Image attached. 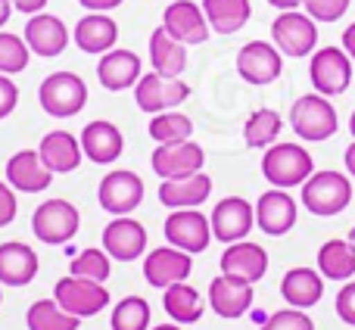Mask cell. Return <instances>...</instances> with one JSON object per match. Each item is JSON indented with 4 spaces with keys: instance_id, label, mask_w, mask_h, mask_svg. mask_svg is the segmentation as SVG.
<instances>
[{
    "instance_id": "6da1fadb",
    "label": "cell",
    "mask_w": 355,
    "mask_h": 330,
    "mask_svg": "<svg viewBox=\"0 0 355 330\" xmlns=\"http://www.w3.org/2000/svg\"><path fill=\"white\" fill-rule=\"evenodd\" d=\"M355 200L352 177L343 171H312L306 184L300 187V202L318 218H334Z\"/></svg>"
},
{
    "instance_id": "7a4b0ae2",
    "label": "cell",
    "mask_w": 355,
    "mask_h": 330,
    "mask_svg": "<svg viewBox=\"0 0 355 330\" xmlns=\"http://www.w3.org/2000/svg\"><path fill=\"white\" fill-rule=\"evenodd\" d=\"M315 159L302 144H290V141H277L271 144L262 153V177L271 187H302V184L312 177Z\"/></svg>"
},
{
    "instance_id": "3957f363",
    "label": "cell",
    "mask_w": 355,
    "mask_h": 330,
    "mask_svg": "<svg viewBox=\"0 0 355 330\" xmlns=\"http://www.w3.org/2000/svg\"><path fill=\"white\" fill-rule=\"evenodd\" d=\"M290 128L306 144L331 141L340 128V119L331 97H324V94H302L300 100H293V106H290Z\"/></svg>"
},
{
    "instance_id": "277c9868",
    "label": "cell",
    "mask_w": 355,
    "mask_h": 330,
    "mask_svg": "<svg viewBox=\"0 0 355 330\" xmlns=\"http://www.w3.org/2000/svg\"><path fill=\"white\" fill-rule=\"evenodd\" d=\"M271 44L290 60H306L318 47V22L306 10H284L271 22Z\"/></svg>"
},
{
    "instance_id": "5b68a950",
    "label": "cell",
    "mask_w": 355,
    "mask_h": 330,
    "mask_svg": "<svg viewBox=\"0 0 355 330\" xmlns=\"http://www.w3.org/2000/svg\"><path fill=\"white\" fill-rule=\"evenodd\" d=\"M41 110L53 119H72L87 106V85L75 72H53L37 87Z\"/></svg>"
},
{
    "instance_id": "8992f818",
    "label": "cell",
    "mask_w": 355,
    "mask_h": 330,
    "mask_svg": "<svg viewBox=\"0 0 355 330\" xmlns=\"http://www.w3.org/2000/svg\"><path fill=\"white\" fill-rule=\"evenodd\" d=\"M81 227V212L69 200H44L31 215V231L47 246H66Z\"/></svg>"
},
{
    "instance_id": "52a82bcc",
    "label": "cell",
    "mask_w": 355,
    "mask_h": 330,
    "mask_svg": "<svg viewBox=\"0 0 355 330\" xmlns=\"http://www.w3.org/2000/svg\"><path fill=\"white\" fill-rule=\"evenodd\" d=\"M352 56L343 47H321L309 60V81H312L315 94L324 97H340L349 91L352 85Z\"/></svg>"
},
{
    "instance_id": "ba28073f",
    "label": "cell",
    "mask_w": 355,
    "mask_h": 330,
    "mask_svg": "<svg viewBox=\"0 0 355 330\" xmlns=\"http://www.w3.org/2000/svg\"><path fill=\"white\" fill-rule=\"evenodd\" d=\"M53 299L60 302L69 315H75V318H94V315H100L110 306V290H106V284L66 275L56 281Z\"/></svg>"
},
{
    "instance_id": "9c48e42d",
    "label": "cell",
    "mask_w": 355,
    "mask_h": 330,
    "mask_svg": "<svg viewBox=\"0 0 355 330\" xmlns=\"http://www.w3.org/2000/svg\"><path fill=\"white\" fill-rule=\"evenodd\" d=\"M190 97V85L184 78H166L159 72H147L141 75V81L135 85V103L141 112H168L178 110L184 100Z\"/></svg>"
},
{
    "instance_id": "30bf717a",
    "label": "cell",
    "mask_w": 355,
    "mask_h": 330,
    "mask_svg": "<svg viewBox=\"0 0 355 330\" xmlns=\"http://www.w3.org/2000/svg\"><path fill=\"white\" fill-rule=\"evenodd\" d=\"M284 53L271 41H246L237 50V75L252 87H265L281 78Z\"/></svg>"
},
{
    "instance_id": "8fae6325",
    "label": "cell",
    "mask_w": 355,
    "mask_h": 330,
    "mask_svg": "<svg viewBox=\"0 0 355 330\" xmlns=\"http://www.w3.org/2000/svg\"><path fill=\"white\" fill-rule=\"evenodd\" d=\"M162 231H166V240L178 250L190 252V256H196V252H206L209 243H212V225H209V218L200 212V209H172L166 218V225H162Z\"/></svg>"
},
{
    "instance_id": "7c38bea8",
    "label": "cell",
    "mask_w": 355,
    "mask_h": 330,
    "mask_svg": "<svg viewBox=\"0 0 355 330\" xmlns=\"http://www.w3.org/2000/svg\"><path fill=\"white\" fill-rule=\"evenodd\" d=\"M209 225H212V237L218 243L246 240L250 231L256 227V206L250 200H243V196H225V200L215 202Z\"/></svg>"
},
{
    "instance_id": "4fadbf2b",
    "label": "cell",
    "mask_w": 355,
    "mask_h": 330,
    "mask_svg": "<svg viewBox=\"0 0 355 330\" xmlns=\"http://www.w3.org/2000/svg\"><path fill=\"white\" fill-rule=\"evenodd\" d=\"M144 177L135 175L128 168H116L110 175H103L97 187V200L100 206L110 215H131L137 206L144 202Z\"/></svg>"
},
{
    "instance_id": "5bb4252c",
    "label": "cell",
    "mask_w": 355,
    "mask_h": 330,
    "mask_svg": "<svg viewBox=\"0 0 355 330\" xmlns=\"http://www.w3.org/2000/svg\"><path fill=\"white\" fill-rule=\"evenodd\" d=\"M162 28H166L175 41L187 44V47L206 44L209 35H212L206 12H202V6L193 3V0H172V3L162 10Z\"/></svg>"
},
{
    "instance_id": "9a60e30c",
    "label": "cell",
    "mask_w": 355,
    "mask_h": 330,
    "mask_svg": "<svg viewBox=\"0 0 355 330\" xmlns=\"http://www.w3.org/2000/svg\"><path fill=\"white\" fill-rule=\"evenodd\" d=\"M296 218H300V206L296 200L281 187L265 190L256 200V227L268 237H284L293 231Z\"/></svg>"
},
{
    "instance_id": "2e32d148",
    "label": "cell",
    "mask_w": 355,
    "mask_h": 330,
    "mask_svg": "<svg viewBox=\"0 0 355 330\" xmlns=\"http://www.w3.org/2000/svg\"><path fill=\"white\" fill-rule=\"evenodd\" d=\"M103 250L116 262H135L147 252V227L131 215H112L103 227Z\"/></svg>"
},
{
    "instance_id": "e0dca14e",
    "label": "cell",
    "mask_w": 355,
    "mask_h": 330,
    "mask_svg": "<svg viewBox=\"0 0 355 330\" xmlns=\"http://www.w3.org/2000/svg\"><path fill=\"white\" fill-rule=\"evenodd\" d=\"M193 271V256L178 246H159V250H150L147 259H144V277H147L150 287L166 290L172 284H181L190 277Z\"/></svg>"
},
{
    "instance_id": "ac0fdd59",
    "label": "cell",
    "mask_w": 355,
    "mask_h": 330,
    "mask_svg": "<svg viewBox=\"0 0 355 330\" xmlns=\"http://www.w3.org/2000/svg\"><path fill=\"white\" fill-rule=\"evenodd\" d=\"M22 37L31 53L44 56V60L60 56L62 50L69 47V41H72L66 22H62L60 16H50V12H35V16H28V22H25V28H22Z\"/></svg>"
},
{
    "instance_id": "d6986e66",
    "label": "cell",
    "mask_w": 355,
    "mask_h": 330,
    "mask_svg": "<svg viewBox=\"0 0 355 330\" xmlns=\"http://www.w3.org/2000/svg\"><path fill=\"white\" fill-rule=\"evenodd\" d=\"M153 171L166 181V177H184V175H196L206 165V150L196 141H181V144H159L150 156Z\"/></svg>"
},
{
    "instance_id": "ffe728a7",
    "label": "cell",
    "mask_w": 355,
    "mask_h": 330,
    "mask_svg": "<svg viewBox=\"0 0 355 330\" xmlns=\"http://www.w3.org/2000/svg\"><path fill=\"white\" fill-rule=\"evenodd\" d=\"M141 75H144V60L135 50L112 47V50H106L97 62V81L112 94L135 87L137 81H141Z\"/></svg>"
},
{
    "instance_id": "44dd1931",
    "label": "cell",
    "mask_w": 355,
    "mask_h": 330,
    "mask_svg": "<svg viewBox=\"0 0 355 330\" xmlns=\"http://www.w3.org/2000/svg\"><path fill=\"white\" fill-rule=\"evenodd\" d=\"M6 184H10L16 193H44V190L53 184V171L41 162L37 150H19L6 159Z\"/></svg>"
},
{
    "instance_id": "7402d4cb",
    "label": "cell",
    "mask_w": 355,
    "mask_h": 330,
    "mask_svg": "<svg viewBox=\"0 0 355 330\" xmlns=\"http://www.w3.org/2000/svg\"><path fill=\"white\" fill-rule=\"evenodd\" d=\"M268 271V252L265 246L252 243V240H237L227 243V250L221 252V275L237 277L246 284H259Z\"/></svg>"
},
{
    "instance_id": "603a6c76",
    "label": "cell",
    "mask_w": 355,
    "mask_h": 330,
    "mask_svg": "<svg viewBox=\"0 0 355 330\" xmlns=\"http://www.w3.org/2000/svg\"><path fill=\"white\" fill-rule=\"evenodd\" d=\"M209 309H212L218 318H243L252 309V284L237 281V277L218 275L209 284Z\"/></svg>"
},
{
    "instance_id": "cb8c5ba5",
    "label": "cell",
    "mask_w": 355,
    "mask_h": 330,
    "mask_svg": "<svg viewBox=\"0 0 355 330\" xmlns=\"http://www.w3.org/2000/svg\"><path fill=\"white\" fill-rule=\"evenodd\" d=\"M72 41L81 53H94V56H103L106 50L116 47L119 41V25L110 12H87L75 22L72 28Z\"/></svg>"
},
{
    "instance_id": "d4e9b609",
    "label": "cell",
    "mask_w": 355,
    "mask_h": 330,
    "mask_svg": "<svg viewBox=\"0 0 355 330\" xmlns=\"http://www.w3.org/2000/svg\"><path fill=\"white\" fill-rule=\"evenodd\" d=\"M37 156H41V162L47 165L53 175H69V171H75L85 159V150H81V141L72 134V131H47V134L41 137V144H37Z\"/></svg>"
},
{
    "instance_id": "484cf974",
    "label": "cell",
    "mask_w": 355,
    "mask_h": 330,
    "mask_svg": "<svg viewBox=\"0 0 355 330\" xmlns=\"http://www.w3.org/2000/svg\"><path fill=\"white\" fill-rule=\"evenodd\" d=\"M41 259L22 240H6L0 243V284L3 287H28L35 281Z\"/></svg>"
},
{
    "instance_id": "4316f807",
    "label": "cell",
    "mask_w": 355,
    "mask_h": 330,
    "mask_svg": "<svg viewBox=\"0 0 355 330\" xmlns=\"http://www.w3.org/2000/svg\"><path fill=\"white\" fill-rule=\"evenodd\" d=\"M212 196V177L196 171L184 177H166L159 184V202L168 209H200Z\"/></svg>"
},
{
    "instance_id": "83f0119b",
    "label": "cell",
    "mask_w": 355,
    "mask_h": 330,
    "mask_svg": "<svg viewBox=\"0 0 355 330\" xmlns=\"http://www.w3.org/2000/svg\"><path fill=\"white\" fill-rule=\"evenodd\" d=\"M78 141H81V150H85V156L91 162H97V165H112L119 156H122V150H125L122 131H119L112 122H106V119L87 122Z\"/></svg>"
},
{
    "instance_id": "f1b7e54d",
    "label": "cell",
    "mask_w": 355,
    "mask_h": 330,
    "mask_svg": "<svg viewBox=\"0 0 355 330\" xmlns=\"http://www.w3.org/2000/svg\"><path fill=\"white\" fill-rule=\"evenodd\" d=\"M281 296H284V302L293 309H312V306H318L321 296H324V277L315 268L296 265V268H290L287 275L281 277Z\"/></svg>"
},
{
    "instance_id": "f546056e",
    "label": "cell",
    "mask_w": 355,
    "mask_h": 330,
    "mask_svg": "<svg viewBox=\"0 0 355 330\" xmlns=\"http://www.w3.org/2000/svg\"><path fill=\"white\" fill-rule=\"evenodd\" d=\"M147 53H150V66H153V72L166 75V78H181L184 69H187V44L175 41L162 25L150 35Z\"/></svg>"
},
{
    "instance_id": "4dcf8cb0",
    "label": "cell",
    "mask_w": 355,
    "mask_h": 330,
    "mask_svg": "<svg viewBox=\"0 0 355 330\" xmlns=\"http://www.w3.org/2000/svg\"><path fill=\"white\" fill-rule=\"evenodd\" d=\"M200 6L215 35H237L252 16L250 0H202Z\"/></svg>"
},
{
    "instance_id": "1f68e13d",
    "label": "cell",
    "mask_w": 355,
    "mask_h": 330,
    "mask_svg": "<svg viewBox=\"0 0 355 330\" xmlns=\"http://www.w3.org/2000/svg\"><path fill=\"white\" fill-rule=\"evenodd\" d=\"M162 309L168 312V318L175 324H196L202 318V312H206L200 290L190 287L187 281L172 284V287L162 290Z\"/></svg>"
},
{
    "instance_id": "d6a6232c",
    "label": "cell",
    "mask_w": 355,
    "mask_h": 330,
    "mask_svg": "<svg viewBox=\"0 0 355 330\" xmlns=\"http://www.w3.org/2000/svg\"><path fill=\"white\" fill-rule=\"evenodd\" d=\"M318 271L324 281H352L355 275V246L349 243V237L340 240H327L318 250Z\"/></svg>"
},
{
    "instance_id": "836d02e7",
    "label": "cell",
    "mask_w": 355,
    "mask_h": 330,
    "mask_svg": "<svg viewBox=\"0 0 355 330\" xmlns=\"http://www.w3.org/2000/svg\"><path fill=\"white\" fill-rule=\"evenodd\" d=\"M284 131V119L277 110H268V106H262V110L250 112V119H246L243 125V141L250 150H268L271 144H277V137H281Z\"/></svg>"
},
{
    "instance_id": "e575fe53",
    "label": "cell",
    "mask_w": 355,
    "mask_h": 330,
    "mask_svg": "<svg viewBox=\"0 0 355 330\" xmlns=\"http://www.w3.org/2000/svg\"><path fill=\"white\" fill-rule=\"evenodd\" d=\"M25 324L28 330H78L81 318L69 315L56 299H37L25 312Z\"/></svg>"
},
{
    "instance_id": "d590c367",
    "label": "cell",
    "mask_w": 355,
    "mask_h": 330,
    "mask_svg": "<svg viewBox=\"0 0 355 330\" xmlns=\"http://www.w3.org/2000/svg\"><path fill=\"white\" fill-rule=\"evenodd\" d=\"M147 131L156 141V147H159V144H181V141L193 137V122H190L184 112L168 110V112H156V116L150 119Z\"/></svg>"
},
{
    "instance_id": "8d00e7d4",
    "label": "cell",
    "mask_w": 355,
    "mask_h": 330,
    "mask_svg": "<svg viewBox=\"0 0 355 330\" xmlns=\"http://www.w3.org/2000/svg\"><path fill=\"white\" fill-rule=\"evenodd\" d=\"M150 318H153V312H150V302L144 296H125L112 309L110 324L112 330H150Z\"/></svg>"
},
{
    "instance_id": "74e56055",
    "label": "cell",
    "mask_w": 355,
    "mask_h": 330,
    "mask_svg": "<svg viewBox=\"0 0 355 330\" xmlns=\"http://www.w3.org/2000/svg\"><path fill=\"white\" fill-rule=\"evenodd\" d=\"M69 275L75 277H87V281H97V284H106L112 275V259L106 250H97V246H87L81 250L78 256L69 262Z\"/></svg>"
},
{
    "instance_id": "f35d334b",
    "label": "cell",
    "mask_w": 355,
    "mask_h": 330,
    "mask_svg": "<svg viewBox=\"0 0 355 330\" xmlns=\"http://www.w3.org/2000/svg\"><path fill=\"white\" fill-rule=\"evenodd\" d=\"M28 60H31V50H28V44H25V37L0 28V72L19 75L28 69Z\"/></svg>"
},
{
    "instance_id": "ab89813d",
    "label": "cell",
    "mask_w": 355,
    "mask_h": 330,
    "mask_svg": "<svg viewBox=\"0 0 355 330\" xmlns=\"http://www.w3.org/2000/svg\"><path fill=\"white\" fill-rule=\"evenodd\" d=\"M259 330H315V321L306 315V309H281V312L268 315Z\"/></svg>"
},
{
    "instance_id": "60d3db41",
    "label": "cell",
    "mask_w": 355,
    "mask_h": 330,
    "mask_svg": "<svg viewBox=\"0 0 355 330\" xmlns=\"http://www.w3.org/2000/svg\"><path fill=\"white\" fill-rule=\"evenodd\" d=\"M352 0H302V10L315 19V22H340L349 12Z\"/></svg>"
},
{
    "instance_id": "b9f144b4",
    "label": "cell",
    "mask_w": 355,
    "mask_h": 330,
    "mask_svg": "<svg viewBox=\"0 0 355 330\" xmlns=\"http://www.w3.org/2000/svg\"><path fill=\"white\" fill-rule=\"evenodd\" d=\"M337 315H340V321L343 324H349V327H355V281H346L343 284V290L337 293Z\"/></svg>"
},
{
    "instance_id": "7bdbcfd3",
    "label": "cell",
    "mask_w": 355,
    "mask_h": 330,
    "mask_svg": "<svg viewBox=\"0 0 355 330\" xmlns=\"http://www.w3.org/2000/svg\"><path fill=\"white\" fill-rule=\"evenodd\" d=\"M19 215V200H16V190L10 187L6 181H0V227L12 225Z\"/></svg>"
},
{
    "instance_id": "ee69618b",
    "label": "cell",
    "mask_w": 355,
    "mask_h": 330,
    "mask_svg": "<svg viewBox=\"0 0 355 330\" xmlns=\"http://www.w3.org/2000/svg\"><path fill=\"white\" fill-rule=\"evenodd\" d=\"M19 106V87L10 75L0 72V119L12 116V110Z\"/></svg>"
},
{
    "instance_id": "f6af8a7d",
    "label": "cell",
    "mask_w": 355,
    "mask_h": 330,
    "mask_svg": "<svg viewBox=\"0 0 355 330\" xmlns=\"http://www.w3.org/2000/svg\"><path fill=\"white\" fill-rule=\"evenodd\" d=\"M81 6H85L87 12H110V10H116V6H122L125 0H78Z\"/></svg>"
},
{
    "instance_id": "bcb514c9",
    "label": "cell",
    "mask_w": 355,
    "mask_h": 330,
    "mask_svg": "<svg viewBox=\"0 0 355 330\" xmlns=\"http://www.w3.org/2000/svg\"><path fill=\"white\" fill-rule=\"evenodd\" d=\"M12 6H16L19 12H25V16H35V12H44L47 0H12Z\"/></svg>"
},
{
    "instance_id": "7dc6e473",
    "label": "cell",
    "mask_w": 355,
    "mask_h": 330,
    "mask_svg": "<svg viewBox=\"0 0 355 330\" xmlns=\"http://www.w3.org/2000/svg\"><path fill=\"white\" fill-rule=\"evenodd\" d=\"M340 47H343L346 53L352 56V62H355V22H352V25H346V28H343V37H340Z\"/></svg>"
},
{
    "instance_id": "c3c4849f",
    "label": "cell",
    "mask_w": 355,
    "mask_h": 330,
    "mask_svg": "<svg viewBox=\"0 0 355 330\" xmlns=\"http://www.w3.org/2000/svg\"><path fill=\"white\" fill-rule=\"evenodd\" d=\"M343 162H346V175L355 177V141L346 147V153H343Z\"/></svg>"
},
{
    "instance_id": "681fc988",
    "label": "cell",
    "mask_w": 355,
    "mask_h": 330,
    "mask_svg": "<svg viewBox=\"0 0 355 330\" xmlns=\"http://www.w3.org/2000/svg\"><path fill=\"white\" fill-rule=\"evenodd\" d=\"M271 6H275V10H302V0H268Z\"/></svg>"
},
{
    "instance_id": "f907efd6",
    "label": "cell",
    "mask_w": 355,
    "mask_h": 330,
    "mask_svg": "<svg viewBox=\"0 0 355 330\" xmlns=\"http://www.w3.org/2000/svg\"><path fill=\"white\" fill-rule=\"evenodd\" d=\"M12 10H16V6H12V0H0V28H3L6 22H10Z\"/></svg>"
},
{
    "instance_id": "816d5d0a",
    "label": "cell",
    "mask_w": 355,
    "mask_h": 330,
    "mask_svg": "<svg viewBox=\"0 0 355 330\" xmlns=\"http://www.w3.org/2000/svg\"><path fill=\"white\" fill-rule=\"evenodd\" d=\"M150 330H181V324H156V327H150Z\"/></svg>"
},
{
    "instance_id": "f5cc1de1",
    "label": "cell",
    "mask_w": 355,
    "mask_h": 330,
    "mask_svg": "<svg viewBox=\"0 0 355 330\" xmlns=\"http://www.w3.org/2000/svg\"><path fill=\"white\" fill-rule=\"evenodd\" d=\"M349 134H352V141H355V112L349 116Z\"/></svg>"
},
{
    "instance_id": "db71d44e",
    "label": "cell",
    "mask_w": 355,
    "mask_h": 330,
    "mask_svg": "<svg viewBox=\"0 0 355 330\" xmlns=\"http://www.w3.org/2000/svg\"><path fill=\"white\" fill-rule=\"evenodd\" d=\"M349 243L355 246V227H352V231H349Z\"/></svg>"
},
{
    "instance_id": "11a10c76",
    "label": "cell",
    "mask_w": 355,
    "mask_h": 330,
    "mask_svg": "<svg viewBox=\"0 0 355 330\" xmlns=\"http://www.w3.org/2000/svg\"><path fill=\"white\" fill-rule=\"evenodd\" d=\"M0 287H3V284H0ZM0 302H3V290H0Z\"/></svg>"
}]
</instances>
